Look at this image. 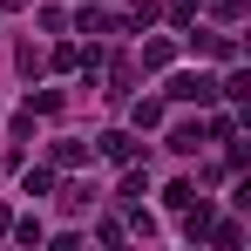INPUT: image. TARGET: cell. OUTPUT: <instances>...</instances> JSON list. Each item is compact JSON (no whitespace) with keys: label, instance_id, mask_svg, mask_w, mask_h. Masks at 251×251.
Returning <instances> with one entry per match:
<instances>
[{"label":"cell","instance_id":"1","mask_svg":"<svg viewBox=\"0 0 251 251\" xmlns=\"http://www.w3.org/2000/svg\"><path fill=\"white\" fill-rule=\"evenodd\" d=\"M170 102H197V109H210V102H217V82H210V75H170Z\"/></svg>","mask_w":251,"mask_h":251},{"label":"cell","instance_id":"2","mask_svg":"<svg viewBox=\"0 0 251 251\" xmlns=\"http://www.w3.org/2000/svg\"><path fill=\"white\" fill-rule=\"evenodd\" d=\"M197 143H204V129H197V123L170 129V150H176V156H197Z\"/></svg>","mask_w":251,"mask_h":251},{"label":"cell","instance_id":"3","mask_svg":"<svg viewBox=\"0 0 251 251\" xmlns=\"http://www.w3.org/2000/svg\"><path fill=\"white\" fill-rule=\"evenodd\" d=\"M102 156H109V163H129V156H136V143H129L123 129H109V136H102Z\"/></svg>","mask_w":251,"mask_h":251},{"label":"cell","instance_id":"4","mask_svg":"<svg viewBox=\"0 0 251 251\" xmlns=\"http://www.w3.org/2000/svg\"><path fill=\"white\" fill-rule=\"evenodd\" d=\"M204 238H217V251H238V245H245V224H210Z\"/></svg>","mask_w":251,"mask_h":251},{"label":"cell","instance_id":"5","mask_svg":"<svg viewBox=\"0 0 251 251\" xmlns=\"http://www.w3.org/2000/svg\"><path fill=\"white\" fill-rule=\"evenodd\" d=\"M7 231H14L21 245H41V238H48V231H41V217H21V224H7Z\"/></svg>","mask_w":251,"mask_h":251},{"label":"cell","instance_id":"6","mask_svg":"<svg viewBox=\"0 0 251 251\" xmlns=\"http://www.w3.org/2000/svg\"><path fill=\"white\" fill-rule=\"evenodd\" d=\"M129 116H136V129H156V123H163V102H136Z\"/></svg>","mask_w":251,"mask_h":251},{"label":"cell","instance_id":"7","mask_svg":"<svg viewBox=\"0 0 251 251\" xmlns=\"http://www.w3.org/2000/svg\"><path fill=\"white\" fill-rule=\"evenodd\" d=\"M143 68H170V41H143Z\"/></svg>","mask_w":251,"mask_h":251},{"label":"cell","instance_id":"8","mask_svg":"<svg viewBox=\"0 0 251 251\" xmlns=\"http://www.w3.org/2000/svg\"><path fill=\"white\" fill-rule=\"evenodd\" d=\"M75 27H82V34H109V14H88V7H82V14H75Z\"/></svg>","mask_w":251,"mask_h":251},{"label":"cell","instance_id":"9","mask_svg":"<svg viewBox=\"0 0 251 251\" xmlns=\"http://www.w3.org/2000/svg\"><path fill=\"white\" fill-rule=\"evenodd\" d=\"M163 204H170V210H183V204H197V190H190V183H170V190H163Z\"/></svg>","mask_w":251,"mask_h":251},{"label":"cell","instance_id":"10","mask_svg":"<svg viewBox=\"0 0 251 251\" xmlns=\"http://www.w3.org/2000/svg\"><path fill=\"white\" fill-rule=\"evenodd\" d=\"M129 21H136V27H150V21H156V0H129Z\"/></svg>","mask_w":251,"mask_h":251},{"label":"cell","instance_id":"11","mask_svg":"<svg viewBox=\"0 0 251 251\" xmlns=\"http://www.w3.org/2000/svg\"><path fill=\"white\" fill-rule=\"evenodd\" d=\"M0 7H21V0H0Z\"/></svg>","mask_w":251,"mask_h":251}]
</instances>
